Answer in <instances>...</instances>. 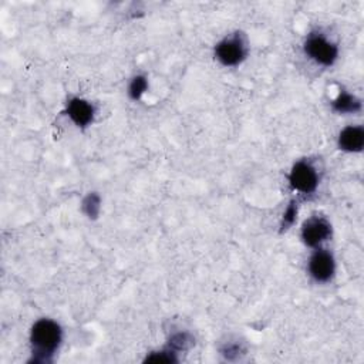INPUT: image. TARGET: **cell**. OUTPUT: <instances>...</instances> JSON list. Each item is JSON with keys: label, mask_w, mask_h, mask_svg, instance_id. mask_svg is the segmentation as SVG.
<instances>
[{"label": "cell", "mask_w": 364, "mask_h": 364, "mask_svg": "<svg viewBox=\"0 0 364 364\" xmlns=\"http://www.w3.org/2000/svg\"><path fill=\"white\" fill-rule=\"evenodd\" d=\"M190 341H191V338L188 337V334L179 333V334H176V336L172 337L171 345H172L174 349L181 350V349H187V343H190Z\"/></svg>", "instance_id": "cell-13"}, {"label": "cell", "mask_w": 364, "mask_h": 364, "mask_svg": "<svg viewBox=\"0 0 364 364\" xmlns=\"http://www.w3.org/2000/svg\"><path fill=\"white\" fill-rule=\"evenodd\" d=\"M289 182L296 191L312 194L318 185V176L316 170L310 164L301 161L293 165L289 174Z\"/></svg>", "instance_id": "cell-4"}, {"label": "cell", "mask_w": 364, "mask_h": 364, "mask_svg": "<svg viewBox=\"0 0 364 364\" xmlns=\"http://www.w3.org/2000/svg\"><path fill=\"white\" fill-rule=\"evenodd\" d=\"M84 210L90 218H96L100 211V199L97 195H88L84 201Z\"/></svg>", "instance_id": "cell-11"}, {"label": "cell", "mask_w": 364, "mask_h": 364, "mask_svg": "<svg viewBox=\"0 0 364 364\" xmlns=\"http://www.w3.org/2000/svg\"><path fill=\"white\" fill-rule=\"evenodd\" d=\"M333 108L340 114H354L361 110V103L354 96L346 93V91H341L333 103Z\"/></svg>", "instance_id": "cell-9"}, {"label": "cell", "mask_w": 364, "mask_h": 364, "mask_svg": "<svg viewBox=\"0 0 364 364\" xmlns=\"http://www.w3.org/2000/svg\"><path fill=\"white\" fill-rule=\"evenodd\" d=\"M334 259L327 250H316L309 261V272L314 281L329 282L334 275Z\"/></svg>", "instance_id": "cell-5"}, {"label": "cell", "mask_w": 364, "mask_h": 364, "mask_svg": "<svg viewBox=\"0 0 364 364\" xmlns=\"http://www.w3.org/2000/svg\"><path fill=\"white\" fill-rule=\"evenodd\" d=\"M215 56L223 65H238L246 57V46L239 34L226 37L215 48Z\"/></svg>", "instance_id": "cell-3"}, {"label": "cell", "mask_w": 364, "mask_h": 364, "mask_svg": "<svg viewBox=\"0 0 364 364\" xmlns=\"http://www.w3.org/2000/svg\"><path fill=\"white\" fill-rule=\"evenodd\" d=\"M305 53L317 64L332 65L337 59L338 50L334 43L322 34H310L305 43Z\"/></svg>", "instance_id": "cell-2"}, {"label": "cell", "mask_w": 364, "mask_h": 364, "mask_svg": "<svg viewBox=\"0 0 364 364\" xmlns=\"http://www.w3.org/2000/svg\"><path fill=\"white\" fill-rule=\"evenodd\" d=\"M296 216H298V207H296V203L292 202L289 207L286 208L283 218H282V228L283 230H287L289 226H292L296 221Z\"/></svg>", "instance_id": "cell-12"}, {"label": "cell", "mask_w": 364, "mask_h": 364, "mask_svg": "<svg viewBox=\"0 0 364 364\" xmlns=\"http://www.w3.org/2000/svg\"><path fill=\"white\" fill-rule=\"evenodd\" d=\"M332 235V226L323 218H310L303 223L302 239L307 246L316 247Z\"/></svg>", "instance_id": "cell-6"}, {"label": "cell", "mask_w": 364, "mask_h": 364, "mask_svg": "<svg viewBox=\"0 0 364 364\" xmlns=\"http://www.w3.org/2000/svg\"><path fill=\"white\" fill-rule=\"evenodd\" d=\"M338 147L347 152H360L364 147V130L361 127H347L338 135Z\"/></svg>", "instance_id": "cell-8"}, {"label": "cell", "mask_w": 364, "mask_h": 364, "mask_svg": "<svg viewBox=\"0 0 364 364\" xmlns=\"http://www.w3.org/2000/svg\"><path fill=\"white\" fill-rule=\"evenodd\" d=\"M147 87H148L147 79L143 76H136L130 84V97L132 100H139L147 91Z\"/></svg>", "instance_id": "cell-10"}, {"label": "cell", "mask_w": 364, "mask_h": 364, "mask_svg": "<svg viewBox=\"0 0 364 364\" xmlns=\"http://www.w3.org/2000/svg\"><path fill=\"white\" fill-rule=\"evenodd\" d=\"M30 341L33 354L36 353L34 361H48L61 343V329L50 318H41L32 329Z\"/></svg>", "instance_id": "cell-1"}, {"label": "cell", "mask_w": 364, "mask_h": 364, "mask_svg": "<svg viewBox=\"0 0 364 364\" xmlns=\"http://www.w3.org/2000/svg\"><path fill=\"white\" fill-rule=\"evenodd\" d=\"M147 361H165V363H170V361H176V358L170 352H159V353H152L150 357H147Z\"/></svg>", "instance_id": "cell-14"}, {"label": "cell", "mask_w": 364, "mask_h": 364, "mask_svg": "<svg viewBox=\"0 0 364 364\" xmlns=\"http://www.w3.org/2000/svg\"><path fill=\"white\" fill-rule=\"evenodd\" d=\"M67 116L79 127H87L94 120V107L83 99H72L67 104Z\"/></svg>", "instance_id": "cell-7"}]
</instances>
